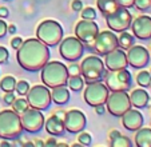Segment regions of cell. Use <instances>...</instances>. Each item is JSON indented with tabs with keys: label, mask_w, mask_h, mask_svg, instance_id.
Returning a JSON list of instances; mask_svg holds the SVG:
<instances>
[{
	"label": "cell",
	"mask_w": 151,
	"mask_h": 147,
	"mask_svg": "<svg viewBox=\"0 0 151 147\" xmlns=\"http://www.w3.org/2000/svg\"><path fill=\"white\" fill-rule=\"evenodd\" d=\"M16 59L23 70L29 72L40 71L42 67L50 60L48 45L40 42L39 39L29 37L23 40L22 45L16 50Z\"/></svg>",
	"instance_id": "cell-1"
},
{
	"label": "cell",
	"mask_w": 151,
	"mask_h": 147,
	"mask_svg": "<svg viewBox=\"0 0 151 147\" xmlns=\"http://www.w3.org/2000/svg\"><path fill=\"white\" fill-rule=\"evenodd\" d=\"M42 80L48 88L59 87V86H66L68 80V71L67 66L62 62H47L42 67Z\"/></svg>",
	"instance_id": "cell-2"
},
{
	"label": "cell",
	"mask_w": 151,
	"mask_h": 147,
	"mask_svg": "<svg viewBox=\"0 0 151 147\" xmlns=\"http://www.w3.org/2000/svg\"><path fill=\"white\" fill-rule=\"evenodd\" d=\"M23 133V126L20 120V114L14 110L0 111V138L15 139Z\"/></svg>",
	"instance_id": "cell-3"
},
{
	"label": "cell",
	"mask_w": 151,
	"mask_h": 147,
	"mask_svg": "<svg viewBox=\"0 0 151 147\" xmlns=\"http://www.w3.org/2000/svg\"><path fill=\"white\" fill-rule=\"evenodd\" d=\"M36 37L48 47H55L63 39V27L56 20H43L36 28Z\"/></svg>",
	"instance_id": "cell-4"
},
{
	"label": "cell",
	"mask_w": 151,
	"mask_h": 147,
	"mask_svg": "<svg viewBox=\"0 0 151 147\" xmlns=\"http://www.w3.org/2000/svg\"><path fill=\"white\" fill-rule=\"evenodd\" d=\"M104 62L96 55H88L80 63V75L86 83L99 82L104 76Z\"/></svg>",
	"instance_id": "cell-5"
},
{
	"label": "cell",
	"mask_w": 151,
	"mask_h": 147,
	"mask_svg": "<svg viewBox=\"0 0 151 147\" xmlns=\"http://www.w3.org/2000/svg\"><path fill=\"white\" fill-rule=\"evenodd\" d=\"M104 84L109 87L110 91H127L132 84L131 72L127 68L114 71H106L104 74Z\"/></svg>",
	"instance_id": "cell-6"
},
{
	"label": "cell",
	"mask_w": 151,
	"mask_h": 147,
	"mask_svg": "<svg viewBox=\"0 0 151 147\" xmlns=\"http://www.w3.org/2000/svg\"><path fill=\"white\" fill-rule=\"evenodd\" d=\"M26 96L29 107L37 110H47L52 102L51 91L46 84H36L34 87H29Z\"/></svg>",
	"instance_id": "cell-7"
},
{
	"label": "cell",
	"mask_w": 151,
	"mask_h": 147,
	"mask_svg": "<svg viewBox=\"0 0 151 147\" xmlns=\"http://www.w3.org/2000/svg\"><path fill=\"white\" fill-rule=\"evenodd\" d=\"M106 23H107L109 28L114 32L127 31L131 27L132 15L128 11V8L118 6V8L114 12L106 15Z\"/></svg>",
	"instance_id": "cell-8"
},
{
	"label": "cell",
	"mask_w": 151,
	"mask_h": 147,
	"mask_svg": "<svg viewBox=\"0 0 151 147\" xmlns=\"http://www.w3.org/2000/svg\"><path fill=\"white\" fill-rule=\"evenodd\" d=\"M104 104L107 106L109 112L114 116H122L126 111L132 107L127 91H111Z\"/></svg>",
	"instance_id": "cell-9"
},
{
	"label": "cell",
	"mask_w": 151,
	"mask_h": 147,
	"mask_svg": "<svg viewBox=\"0 0 151 147\" xmlns=\"http://www.w3.org/2000/svg\"><path fill=\"white\" fill-rule=\"evenodd\" d=\"M109 87L99 80V82L87 83V87L84 88V92H83V98L87 104H90L91 107H96L99 104H104L109 98Z\"/></svg>",
	"instance_id": "cell-10"
},
{
	"label": "cell",
	"mask_w": 151,
	"mask_h": 147,
	"mask_svg": "<svg viewBox=\"0 0 151 147\" xmlns=\"http://www.w3.org/2000/svg\"><path fill=\"white\" fill-rule=\"evenodd\" d=\"M59 44V52L63 59L68 62H76L83 56L84 44L76 36H68L66 39H62Z\"/></svg>",
	"instance_id": "cell-11"
},
{
	"label": "cell",
	"mask_w": 151,
	"mask_h": 147,
	"mask_svg": "<svg viewBox=\"0 0 151 147\" xmlns=\"http://www.w3.org/2000/svg\"><path fill=\"white\" fill-rule=\"evenodd\" d=\"M98 34H99V26L95 23V20L82 19L75 26V36L91 50Z\"/></svg>",
	"instance_id": "cell-12"
},
{
	"label": "cell",
	"mask_w": 151,
	"mask_h": 147,
	"mask_svg": "<svg viewBox=\"0 0 151 147\" xmlns=\"http://www.w3.org/2000/svg\"><path fill=\"white\" fill-rule=\"evenodd\" d=\"M115 48H118V36L114 34V31H110V30L99 31V34L94 40V45H92L94 52L104 56L106 54L111 52Z\"/></svg>",
	"instance_id": "cell-13"
},
{
	"label": "cell",
	"mask_w": 151,
	"mask_h": 147,
	"mask_svg": "<svg viewBox=\"0 0 151 147\" xmlns=\"http://www.w3.org/2000/svg\"><path fill=\"white\" fill-rule=\"evenodd\" d=\"M20 120H22V126L23 130L28 131V133H37L42 130L44 126V115L42 114V110L37 108L28 107L24 112L20 114Z\"/></svg>",
	"instance_id": "cell-14"
},
{
	"label": "cell",
	"mask_w": 151,
	"mask_h": 147,
	"mask_svg": "<svg viewBox=\"0 0 151 147\" xmlns=\"http://www.w3.org/2000/svg\"><path fill=\"white\" fill-rule=\"evenodd\" d=\"M64 128L71 134H76L84 130L86 123H87V118H86L84 112L80 110H70L64 114Z\"/></svg>",
	"instance_id": "cell-15"
},
{
	"label": "cell",
	"mask_w": 151,
	"mask_h": 147,
	"mask_svg": "<svg viewBox=\"0 0 151 147\" xmlns=\"http://www.w3.org/2000/svg\"><path fill=\"white\" fill-rule=\"evenodd\" d=\"M127 62L134 68H143L150 62V52L143 45H132L127 50Z\"/></svg>",
	"instance_id": "cell-16"
},
{
	"label": "cell",
	"mask_w": 151,
	"mask_h": 147,
	"mask_svg": "<svg viewBox=\"0 0 151 147\" xmlns=\"http://www.w3.org/2000/svg\"><path fill=\"white\" fill-rule=\"evenodd\" d=\"M127 55H126L124 50L122 48H115L111 52L104 55V67L107 70L114 71V70H122V68H127Z\"/></svg>",
	"instance_id": "cell-17"
},
{
	"label": "cell",
	"mask_w": 151,
	"mask_h": 147,
	"mask_svg": "<svg viewBox=\"0 0 151 147\" xmlns=\"http://www.w3.org/2000/svg\"><path fill=\"white\" fill-rule=\"evenodd\" d=\"M132 35L140 40L151 39V16L140 15L131 23Z\"/></svg>",
	"instance_id": "cell-18"
},
{
	"label": "cell",
	"mask_w": 151,
	"mask_h": 147,
	"mask_svg": "<svg viewBox=\"0 0 151 147\" xmlns=\"http://www.w3.org/2000/svg\"><path fill=\"white\" fill-rule=\"evenodd\" d=\"M122 125L128 131H137L143 126V115L138 110H127L122 115Z\"/></svg>",
	"instance_id": "cell-19"
},
{
	"label": "cell",
	"mask_w": 151,
	"mask_h": 147,
	"mask_svg": "<svg viewBox=\"0 0 151 147\" xmlns=\"http://www.w3.org/2000/svg\"><path fill=\"white\" fill-rule=\"evenodd\" d=\"M44 127H46V131L50 135H54V136L63 135V133L66 130L64 128V120H63V118L58 116L56 114L51 115L44 122Z\"/></svg>",
	"instance_id": "cell-20"
},
{
	"label": "cell",
	"mask_w": 151,
	"mask_h": 147,
	"mask_svg": "<svg viewBox=\"0 0 151 147\" xmlns=\"http://www.w3.org/2000/svg\"><path fill=\"white\" fill-rule=\"evenodd\" d=\"M130 100L131 104L137 108H145L148 106V100H150V95L146 90L143 88H137L130 94Z\"/></svg>",
	"instance_id": "cell-21"
},
{
	"label": "cell",
	"mask_w": 151,
	"mask_h": 147,
	"mask_svg": "<svg viewBox=\"0 0 151 147\" xmlns=\"http://www.w3.org/2000/svg\"><path fill=\"white\" fill-rule=\"evenodd\" d=\"M70 91L66 88V86H59V87H54L51 91V99L54 100L56 104H64L70 100Z\"/></svg>",
	"instance_id": "cell-22"
},
{
	"label": "cell",
	"mask_w": 151,
	"mask_h": 147,
	"mask_svg": "<svg viewBox=\"0 0 151 147\" xmlns=\"http://www.w3.org/2000/svg\"><path fill=\"white\" fill-rule=\"evenodd\" d=\"M135 144L138 147H151V128H138L135 134Z\"/></svg>",
	"instance_id": "cell-23"
},
{
	"label": "cell",
	"mask_w": 151,
	"mask_h": 147,
	"mask_svg": "<svg viewBox=\"0 0 151 147\" xmlns=\"http://www.w3.org/2000/svg\"><path fill=\"white\" fill-rule=\"evenodd\" d=\"M134 43H135V36L132 34H130V32H127V31L120 32L119 37H118V47L119 48L127 51L128 48L134 45Z\"/></svg>",
	"instance_id": "cell-24"
},
{
	"label": "cell",
	"mask_w": 151,
	"mask_h": 147,
	"mask_svg": "<svg viewBox=\"0 0 151 147\" xmlns=\"http://www.w3.org/2000/svg\"><path fill=\"white\" fill-rule=\"evenodd\" d=\"M96 6L98 9L102 12L103 15H109L111 12H114L118 8L116 0H96Z\"/></svg>",
	"instance_id": "cell-25"
},
{
	"label": "cell",
	"mask_w": 151,
	"mask_h": 147,
	"mask_svg": "<svg viewBox=\"0 0 151 147\" xmlns=\"http://www.w3.org/2000/svg\"><path fill=\"white\" fill-rule=\"evenodd\" d=\"M67 84H68V87H70L71 91H74V92H79V91H82V88L84 87V79H83L80 75L68 76Z\"/></svg>",
	"instance_id": "cell-26"
},
{
	"label": "cell",
	"mask_w": 151,
	"mask_h": 147,
	"mask_svg": "<svg viewBox=\"0 0 151 147\" xmlns=\"http://www.w3.org/2000/svg\"><path fill=\"white\" fill-rule=\"evenodd\" d=\"M15 86H16V79L11 75H6L0 80V90L4 92H14Z\"/></svg>",
	"instance_id": "cell-27"
},
{
	"label": "cell",
	"mask_w": 151,
	"mask_h": 147,
	"mask_svg": "<svg viewBox=\"0 0 151 147\" xmlns=\"http://www.w3.org/2000/svg\"><path fill=\"white\" fill-rule=\"evenodd\" d=\"M137 83L140 87H148L151 83V72L150 71H140L137 75Z\"/></svg>",
	"instance_id": "cell-28"
},
{
	"label": "cell",
	"mask_w": 151,
	"mask_h": 147,
	"mask_svg": "<svg viewBox=\"0 0 151 147\" xmlns=\"http://www.w3.org/2000/svg\"><path fill=\"white\" fill-rule=\"evenodd\" d=\"M132 142L130 141V138L126 135H122L120 134L119 136L111 139V146L112 147H131Z\"/></svg>",
	"instance_id": "cell-29"
},
{
	"label": "cell",
	"mask_w": 151,
	"mask_h": 147,
	"mask_svg": "<svg viewBox=\"0 0 151 147\" xmlns=\"http://www.w3.org/2000/svg\"><path fill=\"white\" fill-rule=\"evenodd\" d=\"M28 107H29L28 102H27V99H24L23 96L19 98V99H15L14 103H12V108H14V111H16L17 114L24 112Z\"/></svg>",
	"instance_id": "cell-30"
},
{
	"label": "cell",
	"mask_w": 151,
	"mask_h": 147,
	"mask_svg": "<svg viewBox=\"0 0 151 147\" xmlns=\"http://www.w3.org/2000/svg\"><path fill=\"white\" fill-rule=\"evenodd\" d=\"M28 90H29V83L27 82V80H19V82H16L15 91H16V94H19L20 96H26Z\"/></svg>",
	"instance_id": "cell-31"
},
{
	"label": "cell",
	"mask_w": 151,
	"mask_h": 147,
	"mask_svg": "<svg viewBox=\"0 0 151 147\" xmlns=\"http://www.w3.org/2000/svg\"><path fill=\"white\" fill-rule=\"evenodd\" d=\"M80 16H82V19L86 20H95L96 19V11L92 7H86V8H82Z\"/></svg>",
	"instance_id": "cell-32"
},
{
	"label": "cell",
	"mask_w": 151,
	"mask_h": 147,
	"mask_svg": "<svg viewBox=\"0 0 151 147\" xmlns=\"http://www.w3.org/2000/svg\"><path fill=\"white\" fill-rule=\"evenodd\" d=\"M78 141H79V144L82 146H88L92 142V136L90 133H84V131H80L79 136H78Z\"/></svg>",
	"instance_id": "cell-33"
},
{
	"label": "cell",
	"mask_w": 151,
	"mask_h": 147,
	"mask_svg": "<svg viewBox=\"0 0 151 147\" xmlns=\"http://www.w3.org/2000/svg\"><path fill=\"white\" fill-rule=\"evenodd\" d=\"M134 6L137 7V9H139V11H147L151 7V0H135Z\"/></svg>",
	"instance_id": "cell-34"
},
{
	"label": "cell",
	"mask_w": 151,
	"mask_h": 147,
	"mask_svg": "<svg viewBox=\"0 0 151 147\" xmlns=\"http://www.w3.org/2000/svg\"><path fill=\"white\" fill-rule=\"evenodd\" d=\"M67 71H68V76H74V75H80V66L76 63H71L67 66Z\"/></svg>",
	"instance_id": "cell-35"
},
{
	"label": "cell",
	"mask_w": 151,
	"mask_h": 147,
	"mask_svg": "<svg viewBox=\"0 0 151 147\" xmlns=\"http://www.w3.org/2000/svg\"><path fill=\"white\" fill-rule=\"evenodd\" d=\"M8 58H9V52L6 47L0 45V64H4V63L8 62Z\"/></svg>",
	"instance_id": "cell-36"
},
{
	"label": "cell",
	"mask_w": 151,
	"mask_h": 147,
	"mask_svg": "<svg viewBox=\"0 0 151 147\" xmlns=\"http://www.w3.org/2000/svg\"><path fill=\"white\" fill-rule=\"evenodd\" d=\"M135 0H116V4L119 7H124V8H131L134 7Z\"/></svg>",
	"instance_id": "cell-37"
},
{
	"label": "cell",
	"mask_w": 151,
	"mask_h": 147,
	"mask_svg": "<svg viewBox=\"0 0 151 147\" xmlns=\"http://www.w3.org/2000/svg\"><path fill=\"white\" fill-rule=\"evenodd\" d=\"M22 43H23V39H22L20 36L12 37V40H11V47L14 48V50H17V48L22 45Z\"/></svg>",
	"instance_id": "cell-38"
},
{
	"label": "cell",
	"mask_w": 151,
	"mask_h": 147,
	"mask_svg": "<svg viewBox=\"0 0 151 147\" xmlns=\"http://www.w3.org/2000/svg\"><path fill=\"white\" fill-rule=\"evenodd\" d=\"M71 8L74 9L75 12L82 11V8H83V3H82V0H72V3H71Z\"/></svg>",
	"instance_id": "cell-39"
},
{
	"label": "cell",
	"mask_w": 151,
	"mask_h": 147,
	"mask_svg": "<svg viewBox=\"0 0 151 147\" xmlns=\"http://www.w3.org/2000/svg\"><path fill=\"white\" fill-rule=\"evenodd\" d=\"M7 32H8V26H7V23L4 22L3 19H0V37L6 36Z\"/></svg>",
	"instance_id": "cell-40"
},
{
	"label": "cell",
	"mask_w": 151,
	"mask_h": 147,
	"mask_svg": "<svg viewBox=\"0 0 151 147\" xmlns=\"http://www.w3.org/2000/svg\"><path fill=\"white\" fill-rule=\"evenodd\" d=\"M3 100L6 102V104H12V103H14V100H15V94L14 92H6Z\"/></svg>",
	"instance_id": "cell-41"
},
{
	"label": "cell",
	"mask_w": 151,
	"mask_h": 147,
	"mask_svg": "<svg viewBox=\"0 0 151 147\" xmlns=\"http://www.w3.org/2000/svg\"><path fill=\"white\" fill-rule=\"evenodd\" d=\"M56 143H58V142H56V139H55L54 136L48 138L46 142H44V144H46L47 147H55V146H56Z\"/></svg>",
	"instance_id": "cell-42"
},
{
	"label": "cell",
	"mask_w": 151,
	"mask_h": 147,
	"mask_svg": "<svg viewBox=\"0 0 151 147\" xmlns=\"http://www.w3.org/2000/svg\"><path fill=\"white\" fill-rule=\"evenodd\" d=\"M94 108H95V112H96L98 115H103L104 111H106L104 104H99V106H96V107H94Z\"/></svg>",
	"instance_id": "cell-43"
},
{
	"label": "cell",
	"mask_w": 151,
	"mask_h": 147,
	"mask_svg": "<svg viewBox=\"0 0 151 147\" xmlns=\"http://www.w3.org/2000/svg\"><path fill=\"white\" fill-rule=\"evenodd\" d=\"M9 15V11L7 7H0V17L3 19V17H7Z\"/></svg>",
	"instance_id": "cell-44"
},
{
	"label": "cell",
	"mask_w": 151,
	"mask_h": 147,
	"mask_svg": "<svg viewBox=\"0 0 151 147\" xmlns=\"http://www.w3.org/2000/svg\"><path fill=\"white\" fill-rule=\"evenodd\" d=\"M120 135V133L118 130H112L111 133H110V139H114V138H116V136H119Z\"/></svg>",
	"instance_id": "cell-45"
},
{
	"label": "cell",
	"mask_w": 151,
	"mask_h": 147,
	"mask_svg": "<svg viewBox=\"0 0 151 147\" xmlns=\"http://www.w3.org/2000/svg\"><path fill=\"white\" fill-rule=\"evenodd\" d=\"M8 32L15 34V32H16V26H15V24H9L8 26Z\"/></svg>",
	"instance_id": "cell-46"
},
{
	"label": "cell",
	"mask_w": 151,
	"mask_h": 147,
	"mask_svg": "<svg viewBox=\"0 0 151 147\" xmlns=\"http://www.w3.org/2000/svg\"><path fill=\"white\" fill-rule=\"evenodd\" d=\"M34 144H36V146L42 147V146H44V142H42V141H35V142H34Z\"/></svg>",
	"instance_id": "cell-47"
},
{
	"label": "cell",
	"mask_w": 151,
	"mask_h": 147,
	"mask_svg": "<svg viewBox=\"0 0 151 147\" xmlns=\"http://www.w3.org/2000/svg\"><path fill=\"white\" fill-rule=\"evenodd\" d=\"M55 114H56L58 116H60V118H64V114L66 112H64V111H58V112H55Z\"/></svg>",
	"instance_id": "cell-48"
},
{
	"label": "cell",
	"mask_w": 151,
	"mask_h": 147,
	"mask_svg": "<svg viewBox=\"0 0 151 147\" xmlns=\"http://www.w3.org/2000/svg\"><path fill=\"white\" fill-rule=\"evenodd\" d=\"M0 144H1V146H6V147H8V146H9V143H8V142H6V141L0 142Z\"/></svg>",
	"instance_id": "cell-49"
},
{
	"label": "cell",
	"mask_w": 151,
	"mask_h": 147,
	"mask_svg": "<svg viewBox=\"0 0 151 147\" xmlns=\"http://www.w3.org/2000/svg\"><path fill=\"white\" fill-rule=\"evenodd\" d=\"M56 146H59V147H67V143H56Z\"/></svg>",
	"instance_id": "cell-50"
},
{
	"label": "cell",
	"mask_w": 151,
	"mask_h": 147,
	"mask_svg": "<svg viewBox=\"0 0 151 147\" xmlns=\"http://www.w3.org/2000/svg\"><path fill=\"white\" fill-rule=\"evenodd\" d=\"M148 87H151V83H150V86H148Z\"/></svg>",
	"instance_id": "cell-51"
},
{
	"label": "cell",
	"mask_w": 151,
	"mask_h": 147,
	"mask_svg": "<svg viewBox=\"0 0 151 147\" xmlns=\"http://www.w3.org/2000/svg\"><path fill=\"white\" fill-rule=\"evenodd\" d=\"M150 72H151V71H150Z\"/></svg>",
	"instance_id": "cell-52"
}]
</instances>
